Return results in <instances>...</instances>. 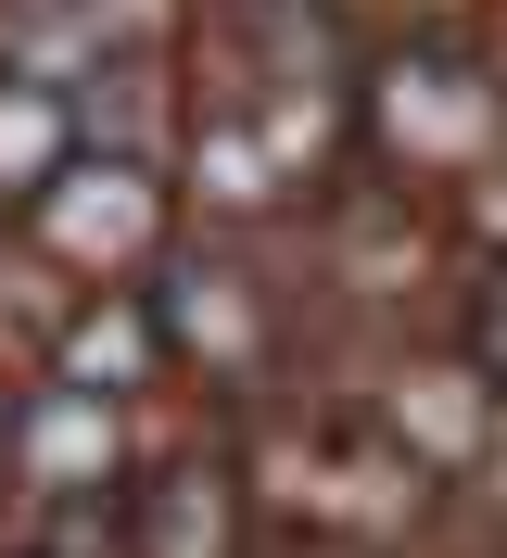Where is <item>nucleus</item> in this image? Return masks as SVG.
<instances>
[{"mask_svg":"<svg viewBox=\"0 0 507 558\" xmlns=\"http://www.w3.org/2000/svg\"><path fill=\"white\" fill-rule=\"evenodd\" d=\"M26 229H38V254H64V267L128 279L140 254H166V178L140 166V153H76V166L26 204Z\"/></svg>","mask_w":507,"mask_h":558,"instance_id":"obj_1","label":"nucleus"},{"mask_svg":"<svg viewBox=\"0 0 507 558\" xmlns=\"http://www.w3.org/2000/svg\"><path fill=\"white\" fill-rule=\"evenodd\" d=\"M381 140L406 153V178H482L495 166V140H507V102H495V76L457 64V51H419V64H381Z\"/></svg>","mask_w":507,"mask_h":558,"instance_id":"obj_2","label":"nucleus"},{"mask_svg":"<svg viewBox=\"0 0 507 558\" xmlns=\"http://www.w3.org/2000/svg\"><path fill=\"white\" fill-rule=\"evenodd\" d=\"M13 483L51 495V508H101V483H114V407L89 381H38L13 407Z\"/></svg>","mask_w":507,"mask_h":558,"instance_id":"obj_3","label":"nucleus"},{"mask_svg":"<svg viewBox=\"0 0 507 558\" xmlns=\"http://www.w3.org/2000/svg\"><path fill=\"white\" fill-rule=\"evenodd\" d=\"M64 166H76V76L0 64V204H38Z\"/></svg>","mask_w":507,"mask_h":558,"instance_id":"obj_4","label":"nucleus"},{"mask_svg":"<svg viewBox=\"0 0 507 558\" xmlns=\"http://www.w3.org/2000/svg\"><path fill=\"white\" fill-rule=\"evenodd\" d=\"M153 317H166L178 343H203V368H216V381H254V368H267V305L241 292V267H178Z\"/></svg>","mask_w":507,"mask_h":558,"instance_id":"obj_5","label":"nucleus"},{"mask_svg":"<svg viewBox=\"0 0 507 558\" xmlns=\"http://www.w3.org/2000/svg\"><path fill=\"white\" fill-rule=\"evenodd\" d=\"M128 558H241V508H229V470H153L140 483V533Z\"/></svg>","mask_w":507,"mask_h":558,"instance_id":"obj_6","label":"nucleus"},{"mask_svg":"<svg viewBox=\"0 0 507 558\" xmlns=\"http://www.w3.org/2000/svg\"><path fill=\"white\" fill-rule=\"evenodd\" d=\"M0 483H13V407H0Z\"/></svg>","mask_w":507,"mask_h":558,"instance_id":"obj_7","label":"nucleus"},{"mask_svg":"<svg viewBox=\"0 0 507 558\" xmlns=\"http://www.w3.org/2000/svg\"><path fill=\"white\" fill-rule=\"evenodd\" d=\"M495 368H507V292H495Z\"/></svg>","mask_w":507,"mask_h":558,"instance_id":"obj_8","label":"nucleus"}]
</instances>
